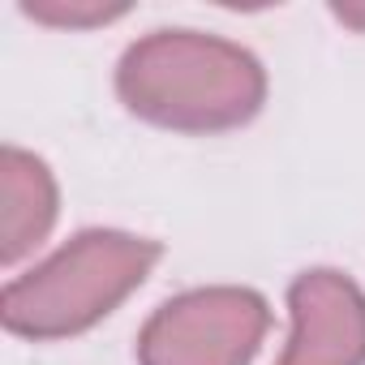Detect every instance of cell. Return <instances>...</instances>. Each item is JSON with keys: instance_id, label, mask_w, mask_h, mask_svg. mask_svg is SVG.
<instances>
[{"instance_id": "obj_6", "label": "cell", "mask_w": 365, "mask_h": 365, "mask_svg": "<svg viewBox=\"0 0 365 365\" xmlns=\"http://www.w3.org/2000/svg\"><path fill=\"white\" fill-rule=\"evenodd\" d=\"M22 14L43 22V26L91 31V26H108L116 18H125V5H99V0H31V5H22Z\"/></svg>"}, {"instance_id": "obj_3", "label": "cell", "mask_w": 365, "mask_h": 365, "mask_svg": "<svg viewBox=\"0 0 365 365\" xmlns=\"http://www.w3.org/2000/svg\"><path fill=\"white\" fill-rule=\"evenodd\" d=\"M271 327L250 288H194L163 301L138 335V365H250Z\"/></svg>"}, {"instance_id": "obj_1", "label": "cell", "mask_w": 365, "mask_h": 365, "mask_svg": "<svg viewBox=\"0 0 365 365\" xmlns=\"http://www.w3.org/2000/svg\"><path fill=\"white\" fill-rule=\"evenodd\" d=\"M120 103L176 133H220L258 116L267 99L262 65L215 35L155 31L116 65Z\"/></svg>"}, {"instance_id": "obj_5", "label": "cell", "mask_w": 365, "mask_h": 365, "mask_svg": "<svg viewBox=\"0 0 365 365\" xmlns=\"http://www.w3.org/2000/svg\"><path fill=\"white\" fill-rule=\"evenodd\" d=\"M56 224V180L48 163L22 146L0 155V258H26Z\"/></svg>"}, {"instance_id": "obj_2", "label": "cell", "mask_w": 365, "mask_h": 365, "mask_svg": "<svg viewBox=\"0 0 365 365\" xmlns=\"http://www.w3.org/2000/svg\"><path fill=\"white\" fill-rule=\"evenodd\" d=\"M159 262V245L129 232H82L35 271L9 279L0 318L22 339H65L108 318Z\"/></svg>"}, {"instance_id": "obj_7", "label": "cell", "mask_w": 365, "mask_h": 365, "mask_svg": "<svg viewBox=\"0 0 365 365\" xmlns=\"http://www.w3.org/2000/svg\"><path fill=\"white\" fill-rule=\"evenodd\" d=\"M331 14H335L344 26H352V31H361V35H365V5H335Z\"/></svg>"}, {"instance_id": "obj_4", "label": "cell", "mask_w": 365, "mask_h": 365, "mask_svg": "<svg viewBox=\"0 0 365 365\" xmlns=\"http://www.w3.org/2000/svg\"><path fill=\"white\" fill-rule=\"evenodd\" d=\"M292 335L279 365H365V292L339 271H305L288 288Z\"/></svg>"}]
</instances>
